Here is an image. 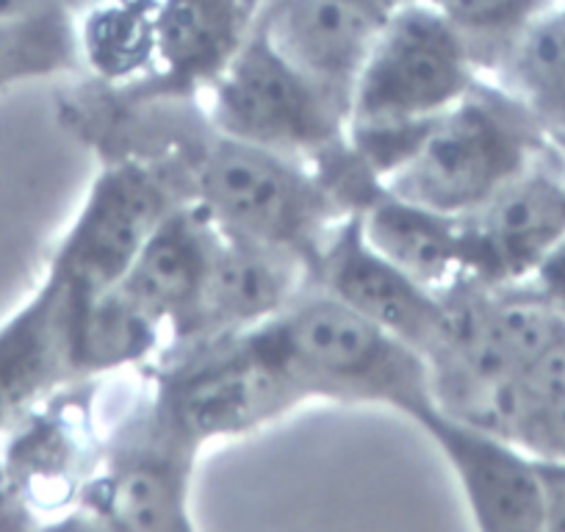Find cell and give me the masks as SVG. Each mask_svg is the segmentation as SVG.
I'll list each match as a JSON object with an SVG mask.
<instances>
[{
	"mask_svg": "<svg viewBox=\"0 0 565 532\" xmlns=\"http://www.w3.org/2000/svg\"><path fill=\"white\" fill-rule=\"evenodd\" d=\"M247 333L306 403L383 405L411 422L436 405L427 358L311 280Z\"/></svg>",
	"mask_w": 565,
	"mask_h": 532,
	"instance_id": "1",
	"label": "cell"
},
{
	"mask_svg": "<svg viewBox=\"0 0 565 532\" xmlns=\"http://www.w3.org/2000/svg\"><path fill=\"white\" fill-rule=\"evenodd\" d=\"M552 142L524 106L482 75L452 108L438 114L411 159L385 178L391 194L466 216L535 164Z\"/></svg>",
	"mask_w": 565,
	"mask_h": 532,
	"instance_id": "2",
	"label": "cell"
},
{
	"mask_svg": "<svg viewBox=\"0 0 565 532\" xmlns=\"http://www.w3.org/2000/svg\"><path fill=\"white\" fill-rule=\"evenodd\" d=\"M480 78L466 40L438 9L427 3L396 9L361 70L347 134L424 128Z\"/></svg>",
	"mask_w": 565,
	"mask_h": 532,
	"instance_id": "3",
	"label": "cell"
},
{
	"mask_svg": "<svg viewBox=\"0 0 565 532\" xmlns=\"http://www.w3.org/2000/svg\"><path fill=\"white\" fill-rule=\"evenodd\" d=\"M148 400L200 449L271 425L306 403L249 333L167 350L156 358Z\"/></svg>",
	"mask_w": 565,
	"mask_h": 532,
	"instance_id": "4",
	"label": "cell"
},
{
	"mask_svg": "<svg viewBox=\"0 0 565 532\" xmlns=\"http://www.w3.org/2000/svg\"><path fill=\"white\" fill-rule=\"evenodd\" d=\"M203 95L200 103L216 130L306 164L347 137L344 117L269 45L255 23Z\"/></svg>",
	"mask_w": 565,
	"mask_h": 532,
	"instance_id": "5",
	"label": "cell"
},
{
	"mask_svg": "<svg viewBox=\"0 0 565 532\" xmlns=\"http://www.w3.org/2000/svg\"><path fill=\"white\" fill-rule=\"evenodd\" d=\"M186 203L170 172L139 159H106L47 273L64 286L73 322L134 264L159 222Z\"/></svg>",
	"mask_w": 565,
	"mask_h": 532,
	"instance_id": "6",
	"label": "cell"
},
{
	"mask_svg": "<svg viewBox=\"0 0 565 532\" xmlns=\"http://www.w3.org/2000/svg\"><path fill=\"white\" fill-rule=\"evenodd\" d=\"M150 400L103 447L84 488V508L108 530H194L192 486L198 455Z\"/></svg>",
	"mask_w": 565,
	"mask_h": 532,
	"instance_id": "7",
	"label": "cell"
},
{
	"mask_svg": "<svg viewBox=\"0 0 565 532\" xmlns=\"http://www.w3.org/2000/svg\"><path fill=\"white\" fill-rule=\"evenodd\" d=\"M466 278L460 284L519 286L565 238V167L554 145L486 205L460 216Z\"/></svg>",
	"mask_w": 565,
	"mask_h": 532,
	"instance_id": "8",
	"label": "cell"
},
{
	"mask_svg": "<svg viewBox=\"0 0 565 532\" xmlns=\"http://www.w3.org/2000/svg\"><path fill=\"white\" fill-rule=\"evenodd\" d=\"M311 284L396 336L424 358L447 328V300L366 242L358 214L341 216L308 260Z\"/></svg>",
	"mask_w": 565,
	"mask_h": 532,
	"instance_id": "9",
	"label": "cell"
},
{
	"mask_svg": "<svg viewBox=\"0 0 565 532\" xmlns=\"http://www.w3.org/2000/svg\"><path fill=\"white\" fill-rule=\"evenodd\" d=\"M413 425L447 460L477 530L543 532V488L535 455L480 422L449 414L438 403L422 411Z\"/></svg>",
	"mask_w": 565,
	"mask_h": 532,
	"instance_id": "10",
	"label": "cell"
},
{
	"mask_svg": "<svg viewBox=\"0 0 565 532\" xmlns=\"http://www.w3.org/2000/svg\"><path fill=\"white\" fill-rule=\"evenodd\" d=\"M385 18L369 0H258L253 23L347 123Z\"/></svg>",
	"mask_w": 565,
	"mask_h": 532,
	"instance_id": "11",
	"label": "cell"
},
{
	"mask_svg": "<svg viewBox=\"0 0 565 532\" xmlns=\"http://www.w3.org/2000/svg\"><path fill=\"white\" fill-rule=\"evenodd\" d=\"M308 280L311 273L306 255L233 236L220 227V242L198 308L167 350L247 333L280 313L306 289Z\"/></svg>",
	"mask_w": 565,
	"mask_h": 532,
	"instance_id": "12",
	"label": "cell"
},
{
	"mask_svg": "<svg viewBox=\"0 0 565 532\" xmlns=\"http://www.w3.org/2000/svg\"><path fill=\"white\" fill-rule=\"evenodd\" d=\"M148 20L153 70L128 92L198 97L253 25L258 0H139Z\"/></svg>",
	"mask_w": 565,
	"mask_h": 532,
	"instance_id": "13",
	"label": "cell"
},
{
	"mask_svg": "<svg viewBox=\"0 0 565 532\" xmlns=\"http://www.w3.org/2000/svg\"><path fill=\"white\" fill-rule=\"evenodd\" d=\"M73 311L64 286L45 273L34 295L0 324V436L23 425L64 383Z\"/></svg>",
	"mask_w": 565,
	"mask_h": 532,
	"instance_id": "14",
	"label": "cell"
},
{
	"mask_svg": "<svg viewBox=\"0 0 565 532\" xmlns=\"http://www.w3.org/2000/svg\"><path fill=\"white\" fill-rule=\"evenodd\" d=\"M220 242V225L194 203H178L117 280L119 289L153 313L170 344L192 319ZM167 344V347H170Z\"/></svg>",
	"mask_w": 565,
	"mask_h": 532,
	"instance_id": "15",
	"label": "cell"
},
{
	"mask_svg": "<svg viewBox=\"0 0 565 532\" xmlns=\"http://www.w3.org/2000/svg\"><path fill=\"white\" fill-rule=\"evenodd\" d=\"M358 220L366 242L427 289L444 295L466 278L460 216L438 214L383 189L358 211Z\"/></svg>",
	"mask_w": 565,
	"mask_h": 532,
	"instance_id": "16",
	"label": "cell"
},
{
	"mask_svg": "<svg viewBox=\"0 0 565 532\" xmlns=\"http://www.w3.org/2000/svg\"><path fill=\"white\" fill-rule=\"evenodd\" d=\"M491 78L530 111L554 148L565 150V7L543 12Z\"/></svg>",
	"mask_w": 565,
	"mask_h": 532,
	"instance_id": "17",
	"label": "cell"
},
{
	"mask_svg": "<svg viewBox=\"0 0 565 532\" xmlns=\"http://www.w3.org/2000/svg\"><path fill=\"white\" fill-rule=\"evenodd\" d=\"M75 70H84L75 9L0 14V95Z\"/></svg>",
	"mask_w": 565,
	"mask_h": 532,
	"instance_id": "18",
	"label": "cell"
},
{
	"mask_svg": "<svg viewBox=\"0 0 565 532\" xmlns=\"http://www.w3.org/2000/svg\"><path fill=\"white\" fill-rule=\"evenodd\" d=\"M557 0H427L469 45L482 75H493L524 31Z\"/></svg>",
	"mask_w": 565,
	"mask_h": 532,
	"instance_id": "19",
	"label": "cell"
},
{
	"mask_svg": "<svg viewBox=\"0 0 565 532\" xmlns=\"http://www.w3.org/2000/svg\"><path fill=\"white\" fill-rule=\"evenodd\" d=\"M508 438L535 458H565V391L521 416Z\"/></svg>",
	"mask_w": 565,
	"mask_h": 532,
	"instance_id": "20",
	"label": "cell"
},
{
	"mask_svg": "<svg viewBox=\"0 0 565 532\" xmlns=\"http://www.w3.org/2000/svg\"><path fill=\"white\" fill-rule=\"evenodd\" d=\"M519 286H524V289H530L532 295H537L541 300L552 302L554 308L565 311V238H559V242L543 255L541 264L535 266V273Z\"/></svg>",
	"mask_w": 565,
	"mask_h": 532,
	"instance_id": "21",
	"label": "cell"
},
{
	"mask_svg": "<svg viewBox=\"0 0 565 532\" xmlns=\"http://www.w3.org/2000/svg\"><path fill=\"white\" fill-rule=\"evenodd\" d=\"M543 488V532H565V458H537Z\"/></svg>",
	"mask_w": 565,
	"mask_h": 532,
	"instance_id": "22",
	"label": "cell"
},
{
	"mask_svg": "<svg viewBox=\"0 0 565 532\" xmlns=\"http://www.w3.org/2000/svg\"><path fill=\"white\" fill-rule=\"evenodd\" d=\"M47 7H67L64 0H0V14H29Z\"/></svg>",
	"mask_w": 565,
	"mask_h": 532,
	"instance_id": "23",
	"label": "cell"
},
{
	"mask_svg": "<svg viewBox=\"0 0 565 532\" xmlns=\"http://www.w3.org/2000/svg\"><path fill=\"white\" fill-rule=\"evenodd\" d=\"M64 3H67L70 9H75V12H78L81 7H86V3H89V0H64Z\"/></svg>",
	"mask_w": 565,
	"mask_h": 532,
	"instance_id": "24",
	"label": "cell"
},
{
	"mask_svg": "<svg viewBox=\"0 0 565 532\" xmlns=\"http://www.w3.org/2000/svg\"><path fill=\"white\" fill-rule=\"evenodd\" d=\"M557 3H559V7H565V0H557Z\"/></svg>",
	"mask_w": 565,
	"mask_h": 532,
	"instance_id": "25",
	"label": "cell"
}]
</instances>
